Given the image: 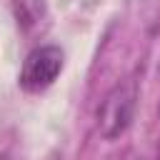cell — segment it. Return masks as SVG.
I'll use <instances>...</instances> for the list:
<instances>
[{
	"mask_svg": "<svg viewBox=\"0 0 160 160\" xmlns=\"http://www.w3.org/2000/svg\"><path fill=\"white\" fill-rule=\"evenodd\" d=\"M135 105H138V85H135V80H125V82L115 85L105 95V100H102V105L98 110L100 135L105 140L120 138L130 128V122L135 118Z\"/></svg>",
	"mask_w": 160,
	"mask_h": 160,
	"instance_id": "1",
	"label": "cell"
},
{
	"mask_svg": "<svg viewBox=\"0 0 160 160\" xmlns=\"http://www.w3.org/2000/svg\"><path fill=\"white\" fill-rule=\"evenodd\" d=\"M0 160H5V158H0Z\"/></svg>",
	"mask_w": 160,
	"mask_h": 160,
	"instance_id": "3",
	"label": "cell"
},
{
	"mask_svg": "<svg viewBox=\"0 0 160 160\" xmlns=\"http://www.w3.org/2000/svg\"><path fill=\"white\" fill-rule=\"evenodd\" d=\"M62 62H65V55H62V50L58 45H40V48H35L25 58V62L20 68V80H18L20 88L25 92H42V90H48L58 80V75L62 70Z\"/></svg>",
	"mask_w": 160,
	"mask_h": 160,
	"instance_id": "2",
	"label": "cell"
}]
</instances>
